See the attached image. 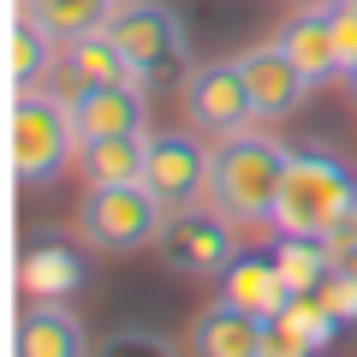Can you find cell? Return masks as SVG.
I'll return each mask as SVG.
<instances>
[{
  "label": "cell",
  "mask_w": 357,
  "mask_h": 357,
  "mask_svg": "<svg viewBox=\"0 0 357 357\" xmlns=\"http://www.w3.org/2000/svg\"><path fill=\"white\" fill-rule=\"evenodd\" d=\"M286 161H292V149H286L280 137H262V131L220 137L215 149H208V197L203 203L215 208V215H227L238 232L274 227Z\"/></svg>",
  "instance_id": "cell-1"
},
{
  "label": "cell",
  "mask_w": 357,
  "mask_h": 357,
  "mask_svg": "<svg viewBox=\"0 0 357 357\" xmlns=\"http://www.w3.org/2000/svg\"><path fill=\"white\" fill-rule=\"evenodd\" d=\"M357 215V173L328 149H292L280 178V203H274V232H310L333 238Z\"/></svg>",
  "instance_id": "cell-2"
},
{
  "label": "cell",
  "mask_w": 357,
  "mask_h": 357,
  "mask_svg": "<svg viewBox=\"0 0 357 357\" xmlns=\"http://www.w3.org/2000/svg\"><path fill=\"white\" fill-rule=\"evenodd\" d=\"M77 161V119L60 89H18L13 96V173L24 185H54Z\"/></svg>",
  "instance_id": "cell-3"
},
{
  "label": "cell",
  "mask_w": 357,
  "mask_h": 357,
  "mask_svg": "<svg viewBox=\"0 0 357 357\" xmlns=\"http://www.w3.org/2000/svg\"><path fill=\"white\" fill-rule=\"evenodd\" d=\"M102 30L119 42V54L131 60L137 84H149V89L185 84V72H191V42H185V24H178L173 6H161V0H119Z\"/></svg>",
  "instance_id": "cell-4"
},
{
  "label": "cell",
  "mask_w": 357,
  "mask_h": 357,
  "mask_svg": "<svg viewBox=\"0 0 357 357\" xmlns=\"http://www.w3.org/2000/svg\"><path fill=\"white\" fill-rule=\"evenodd\" d=\"M161 227H167V208L149 185H89L84 208H77V232L107 256L155 244Z\"/></svg>",
  "instance_id": "cell-5"
},
{
  "label": "cell",
  "mask_w": 357,
  "mask_h": 357,
  "mask_svg": "<svg viewBox=\"0 0 357 357\" xmlns=\"http://www.w3.org/2000/svg\"><path fill=\"white\" fill-rule=\"evenodd\" d=\"M155 256H161L173 274H191V280H220L232 262H238V227L227 215H215L208 203L197 208H173L155 238Z\"/></svg>",
  "instance_id": "cell-6"
},
{
  "label": "cell",
  "mask_w": 357,
  "mask_h": 357,
  "mask_svg": "<svg viewBox=\"0 0 357 357\" xmlns=\"http://www.w3.org/2000/svg\"><path fill=\"white\" fill-rule=\"evenodd\" d=\"M178 102H185V119H191L203 137H238V131H250V119H262L250 84H244V72H238V60L191 66L185 84H178Z\"/></svg>",
  "instance_id": "cell-7"
},
{
  "label": "cell",
  "mask_w": 357,
  "mask_h": 357,
  "mask_svg": "<svg viewBox=\"0 0 357 357\" xmlns=\"http://www.w3.org/2000/svg\"><path fill=\"white\" fill-rule=\"evenodd\" d=\"M143 185L161 197V208H197L208 197V149L185 131H167L149 137V167H143Z\"/></svg>",
  "instance_id": "cell-8"
},
{
  "label": "cell",
  "mask_w": 357,
  "mask_h": 357,
  "mask_svg": "<svg viewBox=\"0 0 357 357\" xmlns=\"http://www.w3.org/2000/svg\"><path fill=\"white\" fill-rule=\"evenodd\" d=\"M131 60L119 54V42L107 36V30H89V36L77 42H60V54H54V72H48V89H60L66 102L72 96H84V89L96 84H131Z\"/></svg>",
  "instance_id": "cell-9"
},
{
  "label": "cell",
  "mask_w": 357,
  "mask_h": 357,
  "mask_svg": "<svg viewBox=\"0 0 357 357\" xmlns=\"http://www.w3.org/2000/svg\"><path fill=\"white\" fill-rule=\"evenodd\" d=\"M72 119H77V143L96 137H126V131L149 126V84H96L84 96H72Z\"/></svg>",
  "instance_id": "cell-10"
},
{
  "label": "cell",
  "mask_w": 357,
  "mask_h": 357,
  "mask_svg": "<svg viewBox=\"0 0 357 357\" xmlns=\"http://www.w3.org/2000/svg\"><path fill=\"white\" fill-rule=\"evenodd\" d=\"M238 72H244V84H250L256 114H262V119H286L292 107H304V96L316 89V84H310V77L292 66V54H286L280 42L244 48V54H238Z\"/></svg>",
  "instance_id": "cell-11"
},
{
  "label": "cell",
  "mask_w": 357,
  "mask_h": 357,
  "mask_svg": "<svg viewBox=\"0 0 357 357\" xmlns=\"http://www.w3.org/2000/svg\"><path fill=\"white\" fill-rule=\"evenodd\" d=\"M191 351L203 357H262L268 351V316H250L244 304H232L227 292L197 316L191 328Z\"/></svg>",
  "instance_id": "cell-12"
},
{
  "label": "cell",
  "mask_w": 357,
  "mask_h": 357,
  "mask_svg": "<svg viewBox=\"0 0 357 357\" xmlns=\"http://www.w3.org/2000/svg\"><path fill=\"white\" fill-rule=\"evenodd\" d=\"M13 351L18 357H84L89 333H84V321L66 310V298H30V310L18 316Z\"/></svg>",
  "instance_id": "cell-13"
},
{
  "label": "cell",
  "mask_w": 357,
  "mask_h": 357,
  "mask_svg": "<svg viewBox=\"0 0 357 357\" xmlns=\"http://www.w3.org/2000/svg\"><path fill=\"white\" fill-rule=\"evenodd\" d=\"M274 42L292 54V66L310 77V84L345 77L340 72V42H333V6H304V13H292L280 30H274Z\"/></svg>",
  "instance_id": "cell-14"
},
{
  "label": "cell",
  "mask_w": 357,
  "mask_h": 357,
  "mask_svg": "<svg viewBox=\"0 0 357 357\" xmlns=\"http://www.w3.org/2000/svg\"><path fill=\"white\" fill-rule=\"evenodd\" d=\"M340 328L345 321L333 316L316 292H292V304L268 321V351L262 357H310V351H321V345H333Z\"/></svg>",
  "instance_id": "cell-15"
},
{
  "label": "cell",
  "mask_w": 357,
  "mask_h": 357,
  "mask_svg": "<svg viewBox=\"0 0 357 357\" xmlns=\"http://www.w3.org/2000/svg\"><path fill=\"white\" fill-rule=\"evenodd\" d=\"M220 292H227L232 304H244L250 316H268V321L292 304V286H286L280 262H274V256H250V250H238V262L220 274Z\"/></svg>",
  "instance_id": "cell-16"
},
{
  "label": "cell",
  "mask_w": 357,
  "mask_h": 357,
  "mask_svg": "<svg viewBox=\"0 0 357 357\" xmlns=\"http://www.w3.org/2000/svg\"><path fill=\"white\" fill-rule=\"evenodd\" d=\"M143 167H149V137L143 131L77 143V173H84V185H143Z\"/></svg>",
  "instance_id": "cell-17"
},
{
  "label": "cell",
  "mask_w": 357,
  "mask_h": 357,
  "mask_svg": "<svg viewBox=\"0 0 357 357\" xmlns=\"http://www.w3.org/2000/svg\"><path fill=\"white\" fill-rule=\"evenodd\" d=\"M18 286H24V298H72L84 286V256L72 244H54V238L30 244L18 256Z\"/></svg>",
  "instance_id": "cell-18"
},
{
  "label": "cell",
  "mask_w": 357,
  "mask_h": 357,
  "mask_svg": "<svg viewBox=\"0 0 357 357\" xmlns=\"http://www.w3.org/2000/svg\"><path fill=\"white\" fill-rule=\"evenodd\" d=\"M54 54H60V42L42 24H30L24 13H13V24H6V84H13V96L18 89H36V77L48 84Z\"/></svg>",
  "instance_id": "cell-19"
},
{
  "label": "cell",
  "mask_w": 357,
  "mask_h": 357,
  "mask_svg": "<svg viewBox=\"0 0 357 357\" xmlns=\"http://www.w3.org/2000/svg\"><path fill=\"white\" fill-rule=\"evenodd\" d=\"M119 0H13V13H24L30 24H42L54 42H77L89 30H102Z\"/></svg>",
  "instance_id": "cell-20"
},
{
  "label": "cell",
  "mask_w": 357,
  "mask_h": 357,
  "mask_svg": "<svg viewBox=\"0 0 357 357\" xmlns=\"http://www.w3.org/2000/svg\"><path fill=\"white\" fill-rule=\"evenodd\" d=\"M274 262H280V274H286L292 292H316V286L333 274V244L328 238H310V232H280Z\"/></svg>",
  "instance_id": "cell-21"
},
{
  "label": "cell",
  "mask_w": 357,
  "mask_h": 357,
  "mask_svg": "<svg viewBox=\"0 0 357 357\" xmlns=\"http://www.w3.org/2000/svg\"><path fill=\"white\" fill-rule=\"evenodd\" d=\"M333 6V42H340V72H357V0H328Z\"/></svg>",
  "instance_id": "cell-22"
},
{
  "label": "cell",
  "mask_w": 357,
  "mask_h": 357,
  "mask_svg": "<svg viewBox=\"0 0 357 357\" xmlns=\"http://www.w3.org/2000/svg\"><path fill=\"white\" fill-rule=\"evenodd\" d=\"M316 298H321V304H328V310H333L340 321H357V274H345V268H333L328 280L316 286Z\"/></svg>",
  "instance_id": "cell-23"
},
{
  "label": "cell",
  "mask_w": 357,
  "mask_h": 357,
  "mask_svg": "<svg viewBox=\"0 0 357 357\" xmlns=\"http://www.w3.org/2000/svg\"><path fill=\"white\" fill-rule=\"evenodd\" d=\"M340 232H345V238H357V215H351V227H340Z\"/></svg>",
  "instance_id": "cell-24"
},
{
  "label": "cell",
  "mask_w": 357,
  "mask_h": 357,
  "mask_svg": "<svg viewBox=\"0 0 357 357\" xmlns=\"http://www.w3.org/2000/svg\"><path fill=\"white\" fill-rule=\"evenodd\" d=\"M345 84H351V89H357V72H351V77H345Z\"/></svg>",
  "instance_id": "cell-25"
}]
</instances>
